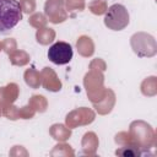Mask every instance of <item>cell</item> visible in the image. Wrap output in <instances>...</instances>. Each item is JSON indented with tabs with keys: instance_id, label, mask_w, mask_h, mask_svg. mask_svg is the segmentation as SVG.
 Listing matches in <instances>:
<instances>
[{
	"instance_id": "1",
	"label": "cell",
	"mask_w": 157,
	"mask_h": 157,
	"mask_svg": "<svg viewBox=\"0 0 157 157\" xmlns=\"http://www.w3.org/2000/svg\"><path fill=\"white\" fill-rule=\"evenodd\" d=\"M23 12L17 0H0V33L13 29L22 20Z\"/></svg>"
},
{
	"instance_id": "2",
	"label": "cell",
	"mask_w": 157,
	"mask_h": 157,
	"mask_svg": "<svg viewBox=\"0 0 157 157\" xmlns=\"http://www.w3.org/2000/svg\"><path fill=\"white\" fill-rule=\"evenodd\" d=\"M104 25L113 31L125 28L129 25V13L125 6L120 4L112 5L104 16Z\"/></svg>"
},
{
	"instance_id": "3",
	"label": "cell",
	"mask_w": 157,
	"mask_h": 157,
	"mask_svg": "<svg viewBox=\"0 0 157 157\" xmlns=\"http://www.w3.org/2000/svg\"><path fill=\"white\" fill-rule=\"evenodd\" d=\"M72 47L66 42H56L48 49V59L56 65L69 64L72 59Z\"/></svg>"
}]
</instances>
